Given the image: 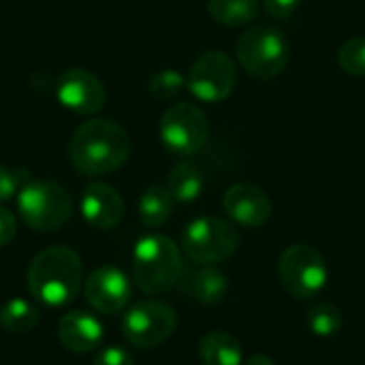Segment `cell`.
Segmentation results:
<instances>
[{
  "label": "cell",
  "instance_id": "d4e9b609",
  "mask_svg": "<svg viewBox=\"0 0 365 365\" xmlns=\"http://www.w3.org/2000/svg\"><path fill=\"white\" fill-rule=\"evenodd\" d=\"M28 180H32V178L24 169H9V167L0 165V203L13 199Z\"/></svg>",
  "mask_w": 365,
  "mask_h": 365
},
{
  "label": "cell",
  "instance_id": "4fadbf2b",
  "mask_svg": "<svg viewBox=\"0 0 365 365\" xmlns=\"http://www.w3.org/2000/svg\"><path fill=\"white\" fill-rule=\"evenodd\" d=\"M222 210L233 222L248 229L263 227L272 218V201L255 184H233L222 195Z\"/></svg>",
  "mask_w": 365,
  "mask_h": 365
},
{
  "label": "cell",
  "instance_id": "9c48e42d",
  "mask_svg": "<svg viewBox=\"0 0 365 365\" xmlns=\"http://www.w3.org/2000/svg\"><path fill=\"white\" fill-rule=\"evenodd\" d=\"M178 327L175 310L158 299L135 304L122 319V334L135 349L148 351L167 342Z\"/></svg>",
  "mask_w": 365,
  "mask_h": 365
},
{
  "label": "cell",
  "instance_id": "277c9868",
  "mask_svg": "<svg viewBox=\"0 0 365 365\" xmlns=\"http://www.w3.org/2000/svg\"><path fill=\"white\" fill-rule=\"evenodd\" d=\"M235 53L240 66L250 77L269 81L284 73L291 60V45L278 28L269 24H257L240 36Z\"/></svg>",
  "mask_w": 365,
  "mask_h": 365
},
{
  "label": "cell",
  "instance_id": "2e32d148",
  "mask_svg": "<svg viewBox=\"0 0 365 365\" xmlns=\"http://www.w3.org/2000/svg\"><path fill=\"white\" fill-rule=\"evenodd\" d=\"M178 284L186 297H190L192 302L203 304V306H216V304L225 302V297L229 293L227 276L214 265H201V267L182 272Z\"/></svg>",
  "mask_w": 365,
  "mask_h": 365
},
{
  "label": "cell",
  "instance_id": "3957f363",
  "mask_svg": "<svg viewBox=\"0 0 365 365\" xmlns=\"http://www.w3.org/2000/svg\"><path fill=\"white\" fill-rule=\"evenodd\" d=\"M184 272L182 252L167 235H145L133 250V278L139 291L163 295L171 291Z\"/></svg>",
  "mask_w": 365,
  "mask_h": 365
},
{
  "label": "cell",
  "instance_id": "6da1fadb",
  "mask_svg": "<svg viewBox=\"0 0 365 365\" xmlns=\"http://www.w3.org/2000/svg\"><path fill=\"white\" fill-rule=\"evenodd\" d=\"M128 130L107 118H92L77 126L68 141V158L83 175H107L130 156Z\"/></svg>",
  "mask_w": 365,
  "mask_h": 365
},
{
  "label": "cell",
  "instance_id": "7402d4cb",
  "mask_svg": "<svg viewBox=\"0 0 365 365\" xmlns=\"http://www.w3.org/2000/svg\"><path fill=\"white\" fill-rule=\"evenodd\" d=\"M306 323H308V329L319 336V338H334L340 334L342 325H344V319H342V312L338 310V306L329 304V302H317L308 314H306Z\"/></svg>",
  "mask_w": 365,
  "mask_h": 365
},
{
  "label": "cell",
  "instance_id": "ac0fdd59",
  "mask_svg": "<svg viewBox=\"0 0 365 365\" xmlns=\"http://www.w3.org/2000/svg\"><path fill=\"white\" fill-rule=\"evenodd\" d=\"M167 190L178 203H192L203 192V175L192 163L178 160L167 175Z\"/></svg>",
  "mask_w": 365,
  "mask_h": 365
},
{
  "label": "cell",
  "instance_id": "e0dca14e",
  "mask_svg": "<svg viewBox=\"0 0 365 365\" xmlns=\"http://www.w3.org/2000/svg\"><path fill=\"white\" fill-rule=\"evenodd\" d=\"M199 359L203 365H242V344L227 331H210L199 342Z\"/></svg>",
  "mask_w": 365,
  "mask_h": 365
},
{
  "label": "cell",
  "instance_id": "8992f818",
  "mask_svg": "<svg viewBox=\"0 0 365 365\" xmlns=\"http://www.w3.org/2000/svg\"><path fill=\"white\" fill-rule=\"evenodd\" d=\"M240 248L237 229L218 216H201L182 231V250L192 263L216 265L231 259Z\"/></svg>",
  "mask_w": 365,
  "mask_h": 365
},
{
  "label": "cell",
  "instance_id": "f1b7e54d",
  "mask_svg": "<svg viewBox=\"0 0 365 365\" xmlns=\"http://www.w3.org/2000/svg\"><path fill=\"white\" fill-rule=\"evenodd\" d=\"M242 365H276L267 355H252V357H248L246 361Z\"/></svg>",
  "mask_w": 365,
  "mask_h": 365
},
{
  "label": "cell",
  "instance_id": "603a6c76",
  "mask_svg": "<svg viewBox=\"0 0 365 365\" xmlns=\"http://www.w3.org/2000/svg\"><path fill=\"white\" fill-rule=\"evenodd\" d=\"M188 86L186 77L173 68H163V71H156L150 81H148V88L152 92V96L160 98V101H173L175 96H180L184 92V88Z\"/></svg>",
  "mask_w": 365,
  "mask_h": 365
},
{
  "label": "cell",
  "instance_id": "30bf717a",
  "mask_svg": "<svg viewBox=\"0 0 365 365\" xmlns=\"http://www.w3.org/2000/svg\"><path fill=\"white\" fill-rule=\"evenodd\" d=\"M188 90L203 103H222L231 96L237 83V68L231 56L220 49L201 53L188 73Z\"/></svg>",
  "mask_w": 365,
  "mask_h": 365
},
{
  "label": "cell",
  "instance_id": "5bb4252c",
  "mask_svg": "<svg viewBox=\"0 0 365 365\" xmlns=\"http://www.w3.org/2000/svg\"><path fill=\"white\" fill-rule=\"evenodd\" d=\"M81 214L94 229H113L124 218V199L109 184L92 182L81 192Z\"/></svg>",
  "mask_w": 365,
  "mask_h": 365
},
{
  "label": "cell",
  "instance_id": "8fae6325",
  "mask_svg": "<svg viewBox=\"0 0 365 365\" xmlns=\"http://www.w3.org/2000/svg\"><path fill=\"white\" fill-rule=\"evenodd\" d=\"M53 90L60 105L79 115H94L107 103V90L103 81L88 68L79 66L60 73L53 83Z\"/></svg>",
  "mask_w": 365,
  "mask_h": 365
},
{
  "label": "cell",
  "instance_id": "44dd1931",
  "mask_svg": "<svg viewBox=\"0 0 365 365\" xmlns=\"http://www.w3.org/2000/svg\"><path fill=\"white\" fill-rule=\"evenodd\" d=\"M38 308L24 297H13L0 308V327L9 334H26L38 325Z\"/></svg>",
  "mask_w": 365,
  "mask_h": 365
},
{
  "label": "cell",
  "instance_id": "d6986e66",
  "mask_svg": "<svg viewBox=\"0 0 365 365\" xmlns=\"http://www.w3.org/2000/svg\"><path fill=\"white\" fill-rule=\"evenodd\" d=\"M259 0H207L210 17L229 28L252 24L259 17Z\"/></svg>",
  "mask_w": 365,
  "mask_h": 365
},
{
  "label": "cell",
  "instance_id": "9a60e30c",
  "mask_svg": "<svg viewBox=\"0 0 365 365\" xmlns=\"http://www.w3.org/2000/svg\"><path fill=\"white\" fill-rule=\"evenodd\" d=\"M103 336H105L103 323L94 314L83 310H73L64 314L58 323V338L62 346L77 355L96 351L103 342Z\"/></svg>",
  "mask_w": 365,
  "mask_h": 365
},
{
  "label": "cell",
  "instance_id": "52a82bcc",
  "mask_svg": "<svg viewBox=\"0 0 365 365\" xmlns=\"http://www.w3.org/2000/svg\"><path fill=\"white\" fill-rule=\"evenodd\" d=\"M278 278L293 299H314L329 280L327 261L314 246L293 244L278 259Z\"/></svg>",
  "mask_w": 365,
  "mask_h": 365
},
{
  "label": "cell",
  "instance_id": "4316f807",
  "mask_svg": "<svg viewBox=\"0 0 365 365\" xmlns=\"http://www.w3.org/2000/svg\"><path fill=\"white\" fill-rule=\"evenodd\" d=\"M302 0H263V9L274 19H287L291 17Z\"/></svg>",
  "mask_w": 365,
  "mask_h": 365
},
{
  "label": "cell",
  "instance_id": "5b68a950",
  "mask_svg": "<svg viewBox=\"0 0 365 365\" xmlns=\"http://www.w3.org/2000/svg\"><path fill=\"white\" fill-rule=\"evenodd\" d=\"M17 212L30 229L51 233L71 220L73 201L66 188L53 180H28L17 192Z\"/></svg>",
  "mask_w": 365,
  "mask_h": 365
},
{
  "label": "cell",
  "instance_id": "7c38bea8",
  "mask_svg": "<svg viewBox=\"0 0 365 365\" xmlns=\"http://www.w3.org/2000/svg\"><path fill=\"white\" fill-rule=\"evenodd\" d=\"M86 302L101 314H118L130 302V280L113 265L96 267L83 282Z\"/></svg>",
  "mask_w": 365,
  "mask_h": 365
},
{
  "label": "cell",
  "instance_id": "ffe728a7",
  "mask_svg": "<svg viewBox=\"0 0 365 365\" xmlns=\"http://www.w3.org/2000/svg\"><path fill=\"white\" fill-rule=\"evenodd\" d=\"M175 199L167 186H150L139 199V218L145 227H163L173 214Z\"/></svg>",
  "mask_w": 365,
  "mask_h": 365
},
{
  "label": "cell",
  "instance_id": "ba28073f",
  "mask_svg": "<svg viewBox=\"0 0 365 365\" xmlns=\"http://www.w3.org/2000/svg\"><path fill=\"white\" fill-rule=\"evenodd\" d=\"M160 141L175 156H192L201 152L210 137L205 111L195 103H175L160 118Z\"/></svg>",
  "mask_w": 365,
  "mask_h": 365
},
{
  "label": "cell",
  "instance_id": "cb8c5ba5",
  "mask_svg": "<svg viewBox=\"0 0 365 365\" xmlns=\"http://www.w3.org/2000/svg\"><path fill=\"white\" fill-rule=\"evenodd\" d=\"M338 64L353 77H365V36H351L338 51Z\"/></svg>",
  "mask_w": 365,
  "mask_h": 365
},
{
  "label": "cell",
  "instance_id": "7a4b0ae2",
  "mask_svg": "<svg viewBox=\"0 0 365 365\" xmlns=\"http://www.w3.org/2000/svg\"><path fill=\"white\" fill-rule=\"evenodd\" d=\"M28 291L45 306L60 308L73 302L83 284L81 259L73 248L51 246L41 250L28 265Z\"/></svg>",
  "mask_w": 365,
  "mask_h": 365
},
{
  "label": "cell",
  "instance_id": "83f0119b",
  "mask_svg": "<svg viewBox=\"0 0 365 365\" xmlns=\"http://www.w3.org/2000/svg\"><path fill=\"white\" fill-rule=\"evenodd\" d=\"M17 233V222H15V216L0 205V248H4Z\"/></svg>",
  "mask_w": 365,
  "mask_h": 365
},
{
  "label": "cell",
  "instance_id": "484cf974",
  "mask_svg": "<svg viewBox=\"0 0 365 365\" xmlns=\"http://www.w3.org/2000/svg\"><path fill=\"white\" fill-rule=\"evenodd\" d=\"M94 365H135V359L122 346H107L96 353Z\"/></svg>",
  "mask_w": 365,
  "mask_h": 365
}]
</instances>
